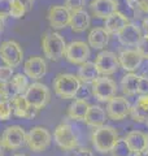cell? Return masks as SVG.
I'll list each match as a JSON object with an SVG mask.
<instances>
[{"instance_id": "6da1fadb", "label": "cell", "mask_w": 148, "mask_h": 156, "mask_svg": "<svg viewBox=\"0 0 148 156\" xmlns=\"http://www.w3.org/2000/svg\"><path fill=\"white\" fill-rule=\"evenodd\" d=\"M43 53L47 58L52 61H58L65 55L66 42L61 34L56 31H48L43 35L42 39Z\"/></svg>"}, {"instance_id": "7a4b0ae2", "label": "cell", "mask_w": 148, "mask_h": 156, "mask_svg": "<svg viewBox=\"0 0 148 156\" xmlns=\"http://www.w3.org/2000/svg\"><path fill=\"white\" fill-rule=\"evenodd\" d=\"M118 140V133L112 126H99L92 133V144L95 150L100 154L111 152Z\"/></svg>"}, {"instance_id": "3957f363", "label": "cell", "mask_w": 148, "mask_h": 156, "mask_svg": "<svg viewBox=\"0 0 148 156\" xmlns=\"http://www.w3.org/2000/svg\"><path fill=\"white\" fill-rule=\"evenodd\" d=\"M81 83L82 82L77 76L61 73L53 81V90H55L56 95L62 99H72V98H76Z\"/></svg>"}, {"instance_id": "277c9868", "label": "cell", "mask_w": 148, "mask_h": 156, "mask_svg": "<svg viewBox=\"0 0 148 156\" xmlns=\"http://www.w3.org/2000/svg\"><path fill=\"white\" fill-rule=\"evenodd\" d=\"M23 95L26 98L27 103L31 107H34V108H37L38 111L43 109L51 100V91H49V89L46 85L39 83V82H34V83L29 85Z\"/></svg>"}, {"instance_id": "5b68a950", "label": "cell", "mask_w": 148, "mask_h": 156, "mask_svg": "<svg viewBox=\"0 0 148 156\" xmlns=\"http://www.w3.org/2000/svg\"><path fill=\"white\" fill-rule=\"evenodd\" d=\"M53 138L58 147L65 151L74 150L78 146V135L73 126L68 122H62L57 126L53 133Z\"/></svg>"}, {"instance_id": "8992f818", "label": "cell", "mask_w": 148, "mask_h": 156, "mask_svg": "<svg viewBox=\"0 0 148 156\" xmlns=\"http://www.w3.org/2000/svg\"><path fill=\"white\" fill-rule=\"evenodd\" d=\"M52 136L46 128L42 126H35L27 133L26 136V144L34 152H43L46 151L49 144H51Z\"/></svg>"}, {"instance_id": "52a82bcc", "label": "cell", "mask_w": 148, "mask_h": 156, "mask_svg": "<svg viewBox=\"0 0 148 156\" xmlns=\"http://www.w3.org/2000/svg\"><path fill=\"white\" fill-rule=\"evenodd\" d=\"M0 58L5 65L16 68L23 60V50L16 41H5L0 44Z\"/></svg>"}, {"instance_id": "ba28073f", "label": "cell", "mask_w": 148, "mask_h": 156, "mask_svg": "<svg viewBox=\"0 0 148 156\" xmlns=\"http://www.w3.org/2000/svg\"><path fill=\"white\" fill-rule=\"evenodd\" d=\"M91 92L99 101H109L113 96H116L117 86L115 81L107 76L97 77L91 83Z\"/></svg>"}, {"instance_id": "9c48e42d", "label": "cell", "mask_w": 148, "mask_h": 156, "mask_svg": "<svg viewBox=\"0 0 148 156\" xmlns=\"http://www.w3.org/2000/svg\"><path fill=\"white\" fill-rule=\"evenodd\" d=\"M90 47L87 43L82 42V41H74L70 42L69 44H66L65 48V58L76 65H82L83 62L88 61L90 57Z\"/></svg>"}, {"instance_id": "30bf717a", "label": "cell", "mask_w": 148, "mask_h": 156, "mask_svg": "<svg viewBox=\"0 0 148 156\" xmlns=\"http://www.w3.org/2000/svg\"><path fill=\"white\" fill-rule=\"evenodd\" d=\"M26 136H27L26 131L21 126L13 125V126H8L4 130L2 142L4 144V147L8 150H18L23 144H26Z\"/></svg>"}, {"instance_id": "8fae6325", "label": "cell", "mask_w": 148, "mask_h": 156, "mask_svg": "<svg viewBox=\"0 0 148 156\" xmlns=\"http://www.w3.org/2000/svg\"><path fill=\"white\" fill-rule=\"evenodd\" d=\"M131 104L123 96H113L107 104V115L115 121L123 120L130 115Z\"/></svg>"}, {"instance_id": "7c38bea8", "label": "cell", "mask_w": 148, "mask_h": 156, "mask_svg": "<svg viewBox=\"0 0 148 156\" xmlns=\"http://www.w3.org/2000/svg\"><path fill=\"white\" fill-rule=\"evenodd\" d=\"M96 68L100 74L103 76H111L116 73L118 66H120V60L118 56L112 51H101L96 56L95 60Z\"/></svg>"}, {"instance_id": "4fadbf2b", "label": "cell", "mask_w": 148, "mask_h": 156, "mask_svg": "<svg viewBox=\"0 0 148 156\" xmlns=\"http://www.w3.org/2000/svg\"><path fill=\"white\" fill-rule=\"evenodd\" d=\"M49 26L55 30H60L69 26L72 18V13L68 11V8L65 5H52L48 9L47 14Z\"/></svg>"}, {"instance_id": "5bb4252c", "label": "cell", "mask_w": 148, "mask_h": 156, "mask_svg": "<svg viewBox=\"0 0 148 156\" xmlns=\"http://www.w3.org/2000/svg\"><path fill=\"white\" fill-rule=\"evenodd\" d=\"M142 37H143L142 29L138 25H135V23H131V22L127 23V25L117 34L118 42H120L122 46H126V47L136 46L142 39Z\"/></svg>"}, {"instance_id": "9a60e30c", "label": "cell", "mask_w": 148, "mask_h": 156, "mask_svg": "<svg viewBox=\"0 0 148 156\" xmlns=\"http://www.w3.org/2000/svg\"><path fill=\"white\" fill-rule=\"evenodd\" d=\"M23 72L31 80H39L47 72V64L44 58L41 56H31L29 57L23 64Z\"/></svg>"}, {"instance_id": "2e32d148", "label": "cell", "mask_w": 148, "mask_h": 156, "mask_svg": "<svg viewBox=\"0 0 148 156\" xmlns=\"http://www.w3.org/2000/svg\"><path fill=\"white\" fill-rule=\"evenodd\" d=\"M11 101H12V107H13V113L17 117L34 119L38 113V109L27 103V100L23 94H18L16 98H13Z\"/></svg>"}, {"instance_id": "e0dca14e", "label": "cell", "mask_w": 148, "mask_h": 156, "mask_svg": "<svg viewBox=\"0 0 148 156\" xmlns=\"http://www.w3.org/2000/svg\"><path fill=\"white\" fill-rule=\"evenodd\" d=\"M118 8L116 0H92L90 4L91 13L97 18H107L115 13Z\"/></svg>"}, {"instance_id": "ac0fdd59", "label": "cell", "mask_w": 148, "mask_h": 156, "mask_svg": "<svg viewBox=\"0 0 148 156\" xmlns=\"http://www.w3.org/2000/svg\"><path fill=\"white\" fill-rule=\"evenodd\" d=\"M120 65L127 72H134L140 66L143 57L138 53L136 50H123L118 55Z\"/></svg>"}, {"instance_id": "d6986e66", "label": "cell", "mask_w": 148, "mask_h": 156, "mask_svg": "<svg viewBox=\"0 0 148 156\" xmlns=\"http://www.w3.org/2000/svg\"><path fill=\"white\" fill-rule=\"evenodd\" d=\"M129 18L127 16H125L123 13L116 11L115 13H112L109 17L105 18L104 22V29L108 31L109 35H117L123 27H125L127 23H129Z\"/></svg>"}, {"instance_id": "ffe728a7", "label": "cell", "mask_w": 148, "mask_h": 156, "mask_svg": "<svg viewBox=\"0 0 148 156\" xmlns=\"http://www.w3.org/2000/svg\"><path fill=\"white\" fill-rule=\"evenodd\" d=\"M130 116L135 122H147L148 120V94L140 95L131 107Z\"/></svg>"}, {"instance_id": "44dd1931", "label": "cell", "mask_w": 148, "mask_h": 156, "mask_svg": "<svg viewBox=\"0 0 148 156\" xmlns=\"http://www.w3.org/2000/svg\"><path fill=\"white\" fill-rule=\"evenodd\" d=\"M83 121L91 128H99V126H103L105 124L107 113L104 108H101L100 105H90Z\"/></svg>"}, {"instance_id": "7402d4cb", "label": "cell", "mask_w": 148, "mask_h": 156, "mask_svg": "<svg viewBox=\"0 0 148 156\" xmlns=\"http://www.w3.org/2000/svg\"><path fill=\"white\" fill-rule=\"evenodd\" d=\"M90 23H91L90 14H88L85 9H82V11L72 13L69 26L72 27V31H74V33H83L90 27Z\"/></svg>"}, {"instance_id": "603a6c76", "label": "cell", "mask_w": 148, "mask_h": 156, "mask_svg": "<svg viewBox=\"0 0 148 156\" xmlns=\"http://www.w3.org/2000/svg\"><path fill=\"white\" fill-rule=\"evenodd\" d=\"M108 42H109V34L104 27H95L88 33V44L95 50L107 47Z\"/></svg>"}, {"instance_id": "cb8c5ba5", "label": "cell", "mask_w": 148, "mask_h": 156, "mask_svg": "<svg viewBox=\"0 0 148 156\" xmlns=\"http://www.w3.org/2000/svg\"><path fill=\"white\" fill-rule=\"evenodd\" d=\"M125 140L129 144L132 154L147 150V134L142 133V131H130L126 135Z\"/></svg>"}, {"instance_id": "d4e9b609", "label": "cell", "mask_w": 148, "mask_h": 156, "mask_svg": "<svg viewBox=\"0 0 148 156\" xmlns=\"http://www.w3.org/2000/svg\"><path fill=\"white\" fill-rule=\"evenodd\" d=\"M90 108V104L87 103V100L85 99H77L69 105L68 108V116L72 120H77V121H83L87 115V111Z\"/></svg>"}, {"instance_id": "484cf974", "label": "cell", "mask_w": 148, "mask_h": 156, "mask_svg": "<svg viewBox=\"0 0 148 156\" xmlns=\"http://www.w3.org/2000/svg\"><path fill=\"white\" fill-rule=\"evenodd\" d=\"M99 70L96 68L95 62H91V61H86L81 65V68L78 69V78L82 83H92L93 81L99 77Z\"/></svg>"}, {"instance_id": "4316f807", "label": "cell", "mask_w": 148, "mask_h": 156, "mask_svg": "<svg viewBox=\"0 0 148 156\" xmlns=\"http://www.w3.org/2000/svg\"><path fill=\"white\" fill-rule=\"evenodd\" d=\"M33 3L31 0H9V16L12 18H22Z\"/></svg>"}, {"instance_id": "83f0119b", "label": "cell", "mask_w": 148, "mask_h": 156, "mask_svg": "<svg viewBox=\"0 0 148 156\" xmlns=\"http://www.w3.org/2000/svg\"><path fill=\"white\" fill-rule=\"evenodd\" d=\"M139 82L140 77L134 74V73H129L122 78L121 81V87L123 94L126 95H135L138 94V89H139Z\"/></svg>"}, {"instance_id": "f1b7e54d", "label": "cell", "mask_w": 148, "mask_h": 156, "mask_svg": "<svg viewBox=\"0 0 148 156\" xmlns=\"http://www.w3.org/2000/svg\"><path fill=\"white\" fill-rule=\"evenodd\" d=\"M11 83L14 86L18 94H25V91L29 87V77L22 73H17V74H13Z\"/></svg>"}, {"instance_id": "f546056e", "label": "cell", "mask_w": 148, "mask_h": 156, "mask_svg": "<svg viewBox=\"0 0 148 156\" xmlns=\"http://www.w3.org/2000/svg\"><path fill=\"white\" fill-rule=\"evenodd\" d=\"M12 101L4 99V98H0V121H8L12 116Z\"/></svg>"}, {"instance_id": "4dcf8cb0", "label": "cell", "mask_w": 148, "mask_h": 156, "mask_svg": "<svg viewBox=\"0 0 148 156\" xmlns=\"http://www.w3.org/2000/svg\"><path fill=\"white\" fill-rule=\"evenodd\" d=\"M113 156H130L131 155V150L129 147V144L126 143L125 139H120L116 142L115 147L112 150Z\"/></svg>"}, {"instance_id": "1f68e13d", "label": "cell", "mask_w": 148, "mask_h": 156, "mask_svg": "<svg viewBox=\"0 0 148 156\" xmlns=\"http://www.w3.org/2000/svg\"><path fill=\"white\" fill-rule=\"evenodd\" d=\"M68 11L70 13L74 12H78V11H82L86 5V0H65V4H64Z\"/></svg>"}, {"instance_id": "d6a6232c", "label": "cell", "mask_w": 148, "mask_h": 156, "mask_svg": "<svg viewBox=\"0 0 148 156\" xmlns=\"http://www.w3.org/2000/svg\"><path fill=\"white\" fill-rule=\"evenodd\" d=\"M136 51L143 58H147L148 60V35L142 37L139 43L136 44Z\"/></svg>"}, {"instance_id": "836d02e7", "label": "cell", "mask_w": 148, "mask_h": 156, "mask_svg": "<svg viewBox=\"0 0 148 156\" xmlns=\"http://www.w3.org/2000/svg\"><path fill=\"white\" fill-rule=\"evenodd\" d=\"M13 77V68L8 65H0V81L7 83Z\"/></svg>"}, {"instance_id": "e575fe53", "label": "cell", "mask_w": 148, "mask_h": 156, "mask_svg": "<svg viewBox=\"0 0 148 156\" xmlns=\"http://www.w3.org/2000/svg\"><path fill=\"white\" fill-rule=\"evenodd\" d=\"M17 95H18V92H17L16 89H14V86L11 83V81L7 82L5 86H4V92H3L2 98H4V99H8V100H12L13 98H16Z\"/></svg>"}, {"instance_id": "d590c367", "label": "cell", "mask_w": 148, "mask_h": 156, "mask_svg": "<svg viewBox=\"0 0 148 156\" xmlns=\"http://www.w3.org/2000/svg\"><path fill=\"white\" fill-rule=\"evenodd\" d=\"M90 94H92V92H90V89L87 87V83H83V85L81 83V87H79V90H78L76 98H77V99H85V100H87L88 96H90Z\"/></svg>"}, {"instance_id": "8d00e7d4", "label": "cell", "mask_w": 148, "mask_h": 156, "mask_svg": "<svg viewBox=\"0 0 148 156\" xmlns=\"http://www.w3.org/2000/svg\"><path fill=\"white\" fill-rule=\"evenodd\" d=\"M138 94L146 95L148 94V77H140L139 82V89H138Z\"/></svg>"}, {"instance_id": "74e56055", "label": "cell", "mask_w": 148, "mask_h": 156, "mask_svg": "<svg viewBox=\"0 0 148 156\" xmlns=\"http://www.w3.org/2000/svg\"><path fill=\"white\" fill-rule=\"evenodd\" d=\"M0 16L4 18L9 16V0H0Z\"/></svg>"}, {"instance_id": "f35d334b", "label": "cell", "mask_w": 148, "mask_h": 156, "mask_svg": "<svg viewBox=\"0 0 148 156\" xmlns=\"http://www.w3.org/2000/svg\"><path fill=\"white\" fill-rule=\"evenodd\" d=\"M136 11H139L142 13H148V0H138V8H136Z\"/></svg>"}, {"instance_id": "ab89813d", "label": "cell", "mask_w": 148, "mask_h": 156, "mask_svg": "<svg viewBox=\"0 0 148 156\" xmlns=\"http://www.w3.org/2000/svg\"><path fill=\"white\" fill-rule=\"evenodd\" d=\"M74 156H92V152L88 148H81L74 154Z\"/></svg>"}, {"instance_id": "60d3db41", "label": "cell", "mask_w": 148, "mask_h": 156, "mask_svg": "<svg viewBox=\"0 0 148 156\" xmlns=\"http://www.w3.org/2000/svg\"><path fill=\"white\" fill-rule=\"evenodd\" d=\"M142 29H143V31H144V35H148V17L143 20V22H142Z\"/></svg>"}, {"instance_id": "b9f144b4", "label": "cell", "mask_w": 148, "mask_h": 156, "mask_svg": "<svg viewBox=\"0 0 148 156\" xmlns=\"http://www.w3.org/2000/svg\"><path fill=\"white\" fill-rule=\"evenodd\" d=\"M134 156H148V150L140 151V152H136V154H134Z\"/></svg>"}, {"instance_id": "7bdbcfd3", "label": "cell", "mask_w": 148, "mask_h": 156, "mask_svg": "<svg viewBox=\"0 0 148 156\" xmlns=\"http://www.w3.org/2000/svg\"><path fill=\"white\" fill-rule=\"evenodd\" d=\"M4 23H5V22H4V17L0 16V33L4 30Z\"/></svg>"}, {"instance_id": "ee69618b", "label": "cell", "mask_w": 148, "mask_h": 156, "mask_svg": "<svg viewBox=\"0 0 148 156\" xmlns=\"http://www.w3.org/2000/svg\"><path fill=\"white\" fill-rule=\"evenodd\" d=\"M4 86H5V83L0 81V98L3 96V92H4Z\"/></svg>"}, {"instance_id": "f6af8a7d", "label": "cell", "mask_w": 148, "mask_h": 156, "mask_svg": "<svg viewBox=\"0 0 148 156\" xmlns=\"http://www.w3.org/2000/svg\"><path fill=\"white\" fill-rule=\"evenodd\" d=\"M4 144H3V142H2V138H0V156H3V154H4Z\"/></svg>"}, {"instance_id": "bcb514c9", "label": "cell", "mask_w": 148, "mask_h": 156, "mask_svg": "<svg viewBox=\"0 0 148 156\" xmlns=\"http://www.w3.org/2000/svg\"><path fill=\"white\" fill-rule=\"evenodd\" d=\"M12 156H26V155H25V154H14Z\"/></svg>"}, {"instance_id": "7dc6e473", "label": "cell", "mask_w": 148, "mask_h": 156, "mask_svg": "<svg viewBox=\"0 0 148 156\" xmlns=\"http://www.w3.org/2000/svg\"><path fill=\"white\" fill-rule=\"evenodd\" d=\"M147 150H148V134H147Z\"/></svg>"}, {"instance_id": "c3c4849f", "label": "cell", "mask_w": 148, "mask_h": 156, "mask_svg": "<svg viewBox=\"0 0 148 156\" xmlns=\"http://www.w3.org/2000/svg\"><path fill=\"white\" fill-rule=\"evenodd\" d=\"M147 125H148V120H147Z\"/></svg>"}]
</instances>
